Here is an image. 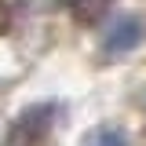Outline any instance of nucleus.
Segmentation results:
<instances>
[{"label":"nucleus","instance_id":"nucleus-3","mask_svg":"<svg viewBox=\"0 0 146 146\" xmlns=\"http://www.w3.org/2000/svg\"><path fill=\"white\" fill-rule=\"evenodd\" d=\"M62 4L70 7V15L77 18V22L91 26V22H99V18L106 15V7L113 4V0H62Z\"/></svg>","mask_w":146,"mask_h":146},{"label":"nucleus","instance_id":"nucleus-1","mask_svg":"<svg viewBox=\"0 0 146 146\" xmlns=\"http://www.w3.org/2000/svg\"><path fill=\"white\" fill-rule=\"evenodd\" d=\"M51 117H55L51 102L26 106L15 117V124H11V131H7L4 146H40L44 139H48V131H51Z\"/></svg>","mask_w":146,"mask_h":146},{"label":"nucleus","instance_id":"nucleus-2","mask_svg":"<svg viewBox=\"0 0 146 146\" xmlns=\"http://www.w3.org/2000/svg\"><path fill=\"white\" fill-rule=\"evenodd\" d=\"M143 36H146L143 18L139 15H121V18L110 22L106 36H102V48H106L110 55H128V51H135V48L143 44Z\"/></svg>","mask_w":146,"mask_h":146},{"label":"nucleus","instance_id":"nucleus-4","mask_svg":"<svg viewBox=\"0 0 146 146\" xmlns=\"http://www.w3.org/2000/svg\"><path fill=\"white\" fill-rule=\"evenodd\" d=\"M84 146H128V139L117 128H95L88 139H84Z\"/></svg>","mask_w":146,"mask_h":146}]
</instances>
